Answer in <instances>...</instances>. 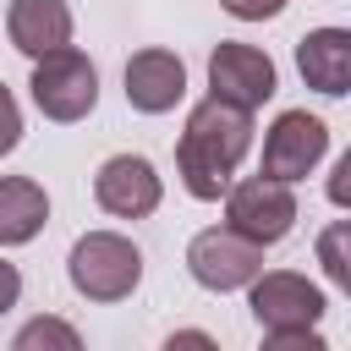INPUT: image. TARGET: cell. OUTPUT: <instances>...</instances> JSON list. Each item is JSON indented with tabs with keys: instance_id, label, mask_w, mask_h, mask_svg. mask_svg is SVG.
I'll return each mask as SVG.
<instances>
[{
	"instance_id": "4",
	"label": "cell",
	"mask_w": 351,
	"mask_h": 351,
	"mask_svg": "<svg viewBox=\"0 0 351 351\" xmlns=\"http://www.w3.org/2000/svg\"><path fill=\"white\" fill-rule=\"evenodd\" d=\"M27 88H33L38 115H44V121H60V126L82 121V115L99 104V71H93V60H88L82 49H60V55L38 60Z\"/></svg>"
},
{
	"instance_id": "16",
	"label": "cell",
	"mask_w": 351,
	"mask_h": 351,
	"mask_svg": "<svg viewBox=\"0 0 351 351\" xmlns=\"http://www.w3.org/2000/svg\"><path fill=\"white\" fill-rule=\"evenodd\" d=\"M258 351H329L318 329H269Z\"/></svg>"
},
{
	"instance_id": "8",
	"label": "cell",
	"mask_w": 351,
	"mask_h": 351,
	"mask_svg": "<svg viewBox=\"0 0 351 351\" xmlns=\"http://www.w3.org/2000/svg\"><path fill=\"white\" fill-rule=\"evenodd\" d=\"M93 197H99V208L115 214V219H143V214L159 208L165 186H159V170H154L143 154H115V159L99 165Z\"/></svg>"
},
{
	"instance_id": "12",
	"label": "cell",
	"mask_w": 351,
	"mask_h": 351,
	"mask_svg": "<svg viewBox=\"0 0 351 351\" xmlns=\"http://www.w3.org/2000/svg\"><path fill=\"white\" fill-rule=\"evenodd\" d=\"M296 71L313 93L346 99L351 93V33L346 27H313L296 44Z\"/></svg>"
},
{
	"instance_id": "17",
	"label": "cell",
	"mask_w": 351,
	"mask_h": 351,
	"mask_svg": "<svg viewBox=\"0 0 351 351\" xmlns=\"http://www.w3.org/2000/svg\"><path fill=\"white\" fill-rule=\"evenodd\" d=\"M219 5H225L236 22H263V16H280L291 0H219Z\"/></svg>"
},
{
	"instance_id": "3",
	"label": "cell",
	"mask_w": 351,
	"mask_h": 351,
	"mask_svg": "<svg viewBox=\"0 0 351 351\" xmlns=\"http://www.w3.org/2000/svg\"><path fill=\"white\" fill-rule=\"evenodd\" d=\"M186 269H192V280L203 291H219L225 296V291H241V285H258L263 280V247L247 241L230 225H208V230L192 236Z\"/></svg>"
},
{
	"instance_id": "1",
	"label": "cell",
	"mask_w": 351,
	"mask_h": 351,
	"mask_svg": "<svg viewBox=\"0 0 351 351\" xmlns=\"http://www.w3.org/2000/svg\"><path fill=\"white\" fill-rule=\"evenodd\" d=\"M247 148H252V110L225 104L214 93L203 104H192L186 132L176 143V176H181L186 197H197V203L230 197V186H236L230 176L247 159Z\"/></svg>"
},
{
	"instance_id": "5",
	"label": "cell",
	"mask_w": 351,
	"mask_h": 351,
	"mask_svg": "<svg viewBox=\"0 0 351 351\" xmlns=\"http://www.w3.org/2000/svg\"><path fill=\"white\" fill-rule=\"evenodd\" d=\"M225 225L241 230V236L258 241V247L285 241L291 225H296V192H291V181H274V176H247V181H236L230 197H225Z\"/></svg>"
},
{
	"instance_id": "2",
	"label": "cell",
	"mask_w": 351,
	"mask_h": 351,
	"mask_svg": "<svg viewBox=\"0 0 351 351\" xmlns=\"http://www.w3.org/2000/svg\"><path fill=\"white\" fill-rule=\"evenodd\" d=\"M66 274H71L77 296H88V302H121L143 280V252L126 236H115V230H88V236H77V247L66 258Z\"/></svg>"
},
{
	"instance_id": "7",
	"label": "cell",
	"mask_w": 351,
	"mask_h": 351,
	"mask_svg": "<svg viewBox=\"0 0 351 351\" xmlns=\"http://www.w3.org/2000/svg\"><path fill=\"white\" fill-rule=\"evenodd\" d=\"M280 77H274V60L258 49V44H236V38H219L214 55H208V93L225 99V104H241V110H258L263 99H274Z\"/></svg>"
},
{
	"instance_id": "13",
	"label": "cell",
	"mask_w": 351,
	"mask_h": 351,
	"mask_svg": "<svg viewBox=\"0 0 351 351\" xmlns=\"http://www.w3.org/2000/svg\"><path fill=\"white\" fill-rule=\"evenodd\" d=\"M49 219V197L33 176H5L0 181V241L5 247H22L44 230Z\"/></svg>"
},
{
	"instance_id": "18",
	"label": "cell",
	"mask_w": 351,
	"mask_h": 351,
	"mask_svg": "<svg viewBox=\"0 0 351 351\" xmlns=\"http://www.w3.org/2000/svg\"><path fill=\"white\" fill-rule=\"evenodd\" d=\"M324 192H329V203H335V208H351V148L335 159V170H329V181H324Z\"/></svg>"
},
{
	"instance_id": "15",
	"label": "cell",
	"mask_w": 351,
	"mask_h": 351,
	"mask_svg": "<svg viewBox=\"0 0 351 351\" xmlns=\"http://www.w3.org/2000/svg\"><path fill=\"white\" fill-rule=\"evenodd\" d=\"M318 263H324V274L351 296V219H335V225L318 230Z\"/></svg>"
},
{
	"instance_id": "11",
	"label": "cell",
	"mask_w": 351,
	"mask_h": 351,
	"mask_svg": "<svg viewBox=\"0 0 351 351\" xmlns=\"http://www.w3.org/2000/svg\"><path fill=\"white\" fill-rule=\"evenodd\" d=\"M186 99V66L170 49H137L126 60V104L143 115H165Z\"/></svg>"
},
{
	"instance_id": "19",
	"label": "cell",
	"mask_w": 351,
	"mask_h": 351,
	"mask_svg": "<svg viewBox=\"0 0 351 351\" xmlns=\"http://www.w3.org/2000/svg\"><path fill=\"white\" fill-rule=\"evenodd\" d=\"M165 351H219V340L203 335V329H176V335L165 340Z\"/></svg>"
},
{
	"instance_id": "6",
	"label": "cell",
	"mask_w": 351,
	"mask_h": 351,
	"mask_svg": "<svg viewBox=\"0 0 351 351\" xmlns=\"http://www.w3.org/2000/svg\"><path fill=\"white\" fill-rule=\"evenodd\" d=\"M324 154H329V126H324L318 115H307V110H285V115H274V126H269V137H263V165H258V176L302 181V176H313V170L324 165Z\"/></svg>"
},
{
	"instance_id": "10",
	"label": "cell",
	"mask_w": 351,
	"mask_h": 351,
	"mask_svg": "<svg viewBox=\"0 0 351 351\" xmlns=\"http://www.w3.org/2000/svg\"><path fill=\"white\" fill-rule=\"evenodd\" d=\"M5 38L33 66L71 49V5L66 0H11L5 5Z\"/></svg>"
},
{
	"instance_id": "14",
	"label": "cell",
	"mask_w": 351,
	"mask_h": 351,
	"mask_svg": "<svg viewBox=\"0 0 351 351\" xmlns=\"http://www.w3.org/2000/svg\"><path fill=\"white\" fill-rule=\"evenodd\" d=\"M11 351H82V335H77L66 318L38 313V318H27V324L11 335Z\"/></svg>"
},
{
	"instance_id": "9",
	"label": "cell",
	"mask_w": 351,
	"mask_h": 351,
	"mask_svg": "<svg viewBox=\"0 0 351 351\" xmlns=\"http://www.w3.org/2000/svg\"><path fill=\"white\" fill-rule=\"evenodd\" d=\"M252 291V318L263 329H313L324 318V291L307 280V274H291V269H269Z\"/></svg>"
}]
</instances>
